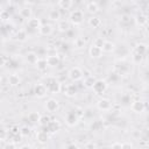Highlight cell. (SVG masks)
<instances>
[{
  "label": "cell",
  "instance_id": "6da1fadb",
  "mask_svg": "<svg viewBox=\"0 0 149 149\" xmlns=\"http://www.w3.org/2000/svg\"><path fill=\"white\" fill-rule=\"evenodd\" d=\"M44 86L47 87V91L50 92V93H59L61 90H62L61 83L56 78H54V77H48L45 79Z\"/></svg>",
  "mask_w": 149,
  "mask_h": 149
},
{
  "label": "cell",
  "instance_id": "7a4b0ae2",
  "mask_svg": "<svg viewBox=\"0 0 149 149\" xmlns=\"http://www.w3.org/2000/svg\"><path fill=\"white\" fill-rule=\"evenodd\" d=\"M107 86H108V84H107L106 80H104V79H95V81L92 85V90H93V92L95 94L100 95V94L106 92Z\"/></svg>",
  "mask_w": 149,
  "mask_h": 149
},
{
  "label": "cell",
  "instance_id": "3957f363",
  "mask_svg": "<svg viewBox=\"0 0 149 149\" xmlns=\"http://www.w3.org/2000/svg\"><path fill=\"white\" fill-rule=\"evenodd\" d=\"M84 76V72L81 69H79L78 66H74L72 68L70 71H69V78L73 81H77V80H80Z\"/></svg>",
  "mask_w": 149,
  "mask_h": 149
},
{
  "label": "cell",
  "instance_id": "277c9868",
  "mask_svg": "<svg viewBox=\"0 0 149 149\" xmlns=\"http://www.w3.org/2000/svg\"><path fill=\"white\" fill-rule=\"evenodd\" d=\"M83 19H84V15H83V12L81 10H74L70 14V22L72 24H80L83 22Z\"/></svg>",
  "mask_w": 149,
  "mask_h": 149
},
{
  "label": "cell",
  "instance_id": "5b68a950",
  "mask_svg": "<svg viewBox=\"0 0 149 149\" xmlns=\"http://www.w3.org/2000/svg\"><path fill=\"white\" fill-rule=\"evenodd\" d=\"M78 120H79V116H78V114H77V112H69L68 114H66V118H65V121H66V123L69 125V126H76L77 123H78Z\"/></svg>",
  "mask_w": 149,
  "mask_h": 149
},
{
  "label": "cell",
  "instance_id": "8992f818",
  "mask_svg": "<svg viewBox=\"0 0 149 149\" xmlns=\"http://www.w3.org/2000/svg\"><path fill=\"white\" fill-rule=\"evenodd\" d=\"M97 106L101 111H109L112 108V101L107 98H101V99H99Z\"/></svg>",
  "mask_w": 149,
  "mask_h": 149
},
{
  "label": "cell",
  "instance_id": "52a82bcc",
  "mask_svg": "<svg viewBox=\"0 0 149 149\" xmlns=\"http://www.w3.org/2000/svg\"><path fill=\"white\" fill-rule=\"evenodd\" d=\"M58 106H59L58 100H56V99H54V98H50V99L45 102V109H47L48 112H50V113H54L55 111H57Z\"/></svg>",
  "mask_w": 149,
  "mask_h": 149
},
{
  "label": "cell",
  "instance_id": "ba28073f",
  "mask_svg": "<svg viewBox=\"0 0 149 149\" xmlns=\"http://www.w3.org/2000/svg\"><path fill=\"white\" fill-rule=\"evenodd\" d=\"M41 26V22L37 17H30L27 20V28L29 30H38Z\"/></svg>",
  "mask_w": 149,
  "mask_h": 149
},
{
  "label": "cell",
  "instance_id": "9c48e42d",
  "mask_svg": "<svg viewBox=\"0 0 149 149\" xmlns=\"http://www.w3.org/2000/svg\"><path fill=\"white\" fill-rule=\"evenodd\" d=\"M130 108H132V111L135 112V113H142V112L146 109V105H144L143 101H141V100H136V101H133Z\"/></svg>",
  "mask_w": 149,
  "mask_h": 149
},
{
  "label": "cell",
  "instance_id": "30bf717a",
  "mask_svg": "<svg viewBox=\"0 0 149 149\" xmlns=\"http://www.w3.org/2000/svg\"><path fill=\"white\" fill-rule=\"evenodd\" d=\"M34 92H35V95L37 98H43L48 91H47V87L44 86V84H37L34 88Z\"/></svg>",
  "mask_w": 149,
  "mask_h": 149
},
{
  "label": "cell",
  "instance_id": "8fae6325",
  "mask_svg": "<svg viewBox=\"0 0 149 149\" xmlns=\"http://www.w3.org/2000/svg\"><path fill=\"white\" fill-rule=\"evenodd\" d=\"M88 54H90V56H91L92 58H99V57H101V55H102V50H101V48H99V47L92 44V47L88 49Z\"/></svg>",
  "mask_w": 149,
  "mask_h": 149
},
{
  "label": "cell",
  "instance_id": "7c38bea8",
  "mask_svg": "<svg viewBox=\"0 0 149 149\" xmlns=\"http://www.w3.org/2000/svg\"><path fill=\"white\" fill-rule=\"evenodd\" d=\"M59 129V122L57 120H54V121H49V123L45 126V132H49V133H56L57 130Z\"/></svg>",
  "mask_w": 149,
  "mask_h": 149
},
{
  "label": "cell",
  "instance_id": "4fadbf2b",
  "mask_svg": "<svg viewBox=\"0 0 149 149\" xmlns=\"http://www.w3.org/2000/svg\"><path fill=\"white\" fill-rule=\"evenodd\" d=\"M38 33L40 35H43V36H48L52 33V26L49 24V23H45V24H41L40 28H38Z\"/></svg>",
  "mask_w": 149,
  "mask_h": 149
},
{
  "label": "cell",
  "instance_id": "5bb4252c",
  "mask_svg": "<svg viewBox=\"0 0 149 149\" xmlns=\"http://www.w3.org/2000/svg\"><path fill=\"white\" fill-rule=\"evenodd\" d=\"M147 50H148V47H147L146 43H137V44L135 45V48H134V52L140 54V55H142V56H144V55L147 54Z\"/></svg>",
  "mask_w": 149,
  "mask_h": 149
},
{
  "label": "cell",
  "instance_id": "9a60e30c",
  "mask_svg": "<svg viewBox=\"0 0 149 149\" xmlns=\"http://www.w3.org/2000/svg\"><path fill=\"white\" fill-rule=\"evenodd\" d=\"M45 61H47L48 66H56V65H58V63H59V58H58V56H56V55H49V56L45 58Z\"/></svg>",
  "mask_w": 149,
  "mask_h": 149
},
{
  "label": "cell",
  "instance_id": "2e32d148",
  "mask_svg": "<svg viewBox=\"0 0 149 149\" xmlns=\"http://www.w3.org/2000/svg\"><path fill=\"white\" fill-rule=\"evenodd\" d=\"M114 49H115V44L111 41H105L101 47V50L105 52H112V51H114Z\"/></svg>",
  "mask_w": 149,
  "mask_h": 149
},
{
  "label": "cell",
  "instance_id": "e0dca14e",
  "mask_svg": "<svg viewBox=\"0 0 149 149\" xmlns=\"http://www.w3.org/2000/svg\"><path fill=\"white\" fill-rule=\"evenodd\" d=\"M135 22H136L137 26L143 27V26L147 24V22H148V17H147V15H144V14H139V15L136 16V19H135Z\"/></svg>",
  "mask_w": 149,
  "mask_h": 149
},
{
  "label": "cell",
  "instance_id": "ac0fdd59",
  "mask_svg": "<svg viewBox=\"0 0 149 149\" xmlns=\"http://www.w3.org/2000/svg\"><path fill=\"white\" fill-rule=\"evenodd\" d=\"M20 81H21V79L16 73H13V74H10L8 77V84L10 86H17L20 84Z\"/></svg>",
  "mask_w": 149,
  "mask_h": 149
},
{
  "label": "cell",
  "instance_id": "d6986e66",
  "mask_svg": "<svg viewBox=\"0 0 149 149\" xmlns=\"http://www.w3.org/2000/svg\"><path fill=\"white\" fill-rule=\"evenodd\" d=\"M76 93H77V87H76L74 84H69V85H66V87H65V94H66L68 97H73Z\"/></svg>",
  "mask_w": 149,
  "mask_h": 149
},
{
  "label": "cell",
  "instance_id": "ffe728a7",
  "mask_svg": "<svg viewBox=\"0 0 149 149\" xmlns=\"http://www.w3.org/2000/svg\"><path fill=\"white\" fill-rule=\"evenodd\" d=\"M86 9H87V12L90 13V14H95V13H98L99 12V6L97 5V2H88L87 3V6H86Z\"/></svg>",
  "mask_w": 149,
  "mask_h": 149
},
{
  "label": "cell",
  "instance_id": "44dd1931",
  "mask_svg": "<svg viewBox=\"0 0 149 149\" xmlns=\"http://www.w3.org/2000/svg\"><path fill=\"white\" fill-rule=\"evenodd\" d=\"M88 24H90L92 28H99V27L101 26V21H100L99 17L92 16V17L88 19Z\"/></svg>",
  "mask_w": 149,
  "mask_h": 149
},
{
  "label": "cell",
  "instance_id": "7402d4cb",
  "mask_svg": "<svg viewBox=\"0 0 149 149\" xmlns=\"http://www.w3.org/2000/svg\"><path fill=\"white\" fill-rule=\"evenodd\" d=\"M35 65H36L37 70H40V71H44V70L47 69V66H48L45 58H38L37 62L35 63Z\"/></svg>",
  "mask_w": 149,
  "mask_h": 149
},
{
  "label": "cell",
  "instance_id": "603a6c76",
  "mask_svg": "<svg viewBox=\"0 0 149 149\" xmlns=\"http://www.w3.org/2000/svg\"><path fill=\"white\" fill-rule=\"evenodd\" d=\"M40 118H41V115H40L38 112H30V113L28 114V120H29L30 122H33V123H38Z\"/></svg>",
  "mask_w": 149,
  "mask_h": 149
},
{
  "label": "cell",
  "instance_id": "cb8c5ba5",
  "mask_svg": "<svg viewBox=\"0 0 149 149\" xmlns=\"http://www.w3.org/2000/svg\"><path fill=\"white\" fill-rule=\"evenodd\" d=\"M36 140L40 142V143H45L48 140H49V136L47 134V132H38L36 134Z\"/></svg>",
  "mask_w": 149,
  "mask_h": 149
},
{
  "label": "cell",
  "instance_id": "d4e9b609",
  "mask_svg": "<svg viewBox=\"0 0 149 149\" xmlns=\"http://www.w3.org/2000/svg\"><path fill=\"white\" fill-rule=\"evenodd\" d=\"M20 15H21L22 19H27L28 20V19L31 17V9L29 7H23L20 10Z\"/></svg>",
  "mask_w": 149,
  "mask_h": 149
},
{
  "label": "cell",
  "instance_id": "484cf974",
  "mask_svg": "<svg viewBox=\"0 0 149 149\" xmlns=\"http://www.w3.org/2000/svg\"><path fill=\"white\" fill-rule=\"evenodd\" d=\"M37 59H38V57H37V55L35 54V52H28L27 55H26V61L29 63V64H35L36 62H37Z\"/></svg>",
  "mask_w": 149,
  "mask_h": 149
},
{
  "label": "cell",
  "instance_id": "4316f807",
  "mask_svg": "<svg viewBox=\"0 0 149 149\" xmlns=\"http://www.w3.org/2000/svg\"><path fill=\"white\" fill-rule=\"evenodd\" d=\"M27 37H28L27 31L23 30V29H20V30L16 33V36H15V38H16L19 42H24V41L27 40Z\"/></svg>",
  "mask_w": 149,
  "mask_h": 149
},
{
  "label": "cell",
  "instance_id": "83f0119b",
  "mask_svg": "<svg viewBox=\"0 0 149 149\" xmlns=\"http://www.w3.org/2000/svg\"><path fill=\"white\" fill-rule=\"evenodd\" d=\"M57 28H58V30H59L61 33H65V31H68V30L70 29V23H69L68 21H61V22L58 23Z\"/></svg>",
  "mask_w": 149,
  "mask_h": 149
},
{
  "label": "cell",
  "instance_id": "f1b7e54d",
  "mask_svg": "<svg viewBox=\"0 0 149 149\" xmlns=\"http://www.w3.org/2000/svg\"><path fill=\"white\" fill-rule=\"evenodd\" d=\"M58 6L62 9H70L72 6V0H59L58 1Z\"/></svg>",
  "mask_w": 149,
  "mask_h": 149
},
{
  "label": "cell",
  "instance_id": "f546056e",
  "mask_svg": "<svg viewBox=\"0 0 149 149\" xmlns=\"http://www.w3.org/2000/svg\"><path fill=\"white\" fill-rule=\"evenodd\" d=\"M49 19H50L51 21H57V20H59V19H61V13H59V10L52 9V10L49 13Z\"/></svg>",
  "mask_w": 149,
  "mask_h": 149
},
{
  "label": "cell",
  "instance_id": "4dcf8cb0",
  "mask_svg": "<svg viewBox=\"0 0 149 149\" xmlns=\"http://www.w3.org/2000/svg\"><path fill=\"white\" fill-rule=\"evenodd\" d=\"M73 45L76 48H83V47H85V40L83 37H76L73 40Z\"/></svg>",
  "mask_w": 149,
  "mask_h": 149
},
{
  "label": "cell",
  "instance_id": "1f68e13d",
  "mask_svg": "<svg viewBox=\"0 0 149 149\" xmlns=\"http://www.w3.org/2000/svg\"><path fill=\"white\" fill-rule=\"evenodd\" d=\"M49 121H50V118L48 116V115H41V118H40V121H38V123L42 126V127H45L48 123H49Z\"/></svg>",
  "mask_w": 149,
  "mask_h": 149
},
{
  "label": "cell",
  "instance_id": "d6a6232c",
  "mask_svg": "<svg viewBox=\"0 0 149 149\" xmlns=\"http://www.w3.org/2000/svg\"><path fill=\"white\" fill-rule=\"evenodd\" d=\"M94 81H95V78H94L93 76H87V78L85 79L84 84H85L86 87H92V85H93Z\"/></svg>",
  "mask_w": 149,
  "mask_h": 149
},
{
  "label": "cell",
  "instance_id": "836d02e7",
  "mask_svg": "<svg viewBox=\"0 0 149 149\" xmlns=\"http://www.w3.org/2000/svg\"><path fill=\"white\" fill-rule=\"evenodd\" d=\"M91 128H92V130H101V129L104 128V125H102L101 121H94V122L92 123Z\"/></svg>",
  "mask_w": 149,
  "mask_h": 149
},
{
  "label": "cell",
  "instance_id": "e575fe53",
  "mask_svg": "<svg viewBox=\"0 0 149 149\" xmlns=\"http://www.w3.org/2000/svg\"><path fill=\"white\" fill-rule=\"evenodd\" d=\"M20 135L22 136V137H26V136H29V134H30V128L29 127H27V126H23L21 129H20Z\"/></svg>",
  "mask_w": 149,
  "mask_h": 149
},
{
  "label": "cell",
  "instance_id": "d590c367",
  "mask_svg": "<svg viewBox=\"0 0 149 149\" xmlns=\"http://www.w3.org/2000/svg\"><path fill=\"white\" fill-rule=\"evenodd\" d=\"M120 21H121L122 23H125V24H129V23L132 22V17H130V15L125 14V15H122V16L120 17Z\"/></svg>",
  "mask_w": 149,
  "mask_h": 149
},
{
  "label": "cell",
  "instance_id": "8d00e7d4",
  "mask_svg": "<svg viewBox=\"0 0 149 149\" xmlns=\"http://www.w3.org/2000/svg\"><path fill=\"white\" fill-rule=\"evenodd\" d=\"M142 59H143V56H142V55L136 54V52H134V54H133V61H134L135 63H141V62H142Z\"/></svg>",
  "mask_w": 149,
  "mask_h": 149
},
{
  "label": "cell",
  "instance_id": "74e56055",
  "mask_svg": "<svg viewBox=\"0 0 149 149\" xmlns=\"http://www.w3.org/2000/svg\"><path fill=\"white\" fill-rule=\"evenodd\" d=\"M9 12H7V10H2V12H0V19L2 20V21H7L8 19H9Z\"/></svg>",
  "mask_w": 149,
  "mask_h": 149
},
{
  "label": "cell",
  "instance_id": "f35d334b",
  "mask_svg": "<svg viewBox=\"0 0 149 149\" xmlns=\"http://www.w3.org/2000/svg\"><path fill=\"white\" fill-rule=\"evenodd\" d=\"M104 42H105V40H104L102 37H97V38L94 40L93 44H94V45H97V47H99V48H101V47H102V44H104Z\"/></svg>",
  "mask_w": 149,
  "mask_h": 149
},
{
  "label": "cell",
  "instance_id": "ab89813d",
  "mask_svg": "<svg viewBox=\"0 0 149 149\" xmlns=\"http://www.w3.org/2000/svg\"><path fill=\"white\" fill-rule=\"evenodd\" d=\"M7 139V132L3 128H0V140H6Z\"/></svg>",
  "mask_w": 149,
  "mask_h": 149
},
{
  "label": "cell",
  "instance_id": "60d3db41",
  "mask_svg": "<svg viewBox=\"0 0 149 149\" xmlns=\"http://www.w3.org/2000/svg\"><path fill=\"white\" fill-rule=\"evenodd\" d=\"M5 64H6V58L0 55V66H3Z\"/></svg>",
  "mask_w": 149,
  "mask_h": 149
},
{
  "label": "cell",
  "instance_id": "b9f144b4",
  "mask_svg": "<svg viewBox=\"0 0 149 149\" xmlns=\"http://www.w3.org/2000/svg\"><path fill=\"white\" fill-rule=\"evenodd\" d=\"M19 132H20V130H19V128H17L16 126H14V127L12 128V132H10V134H19Z\"/></svg>",
  "mask_w": 149,
  "mask_h": 149
},
{
  "label": "cell",
  "instance_id": "7bdbcfd3",
  "mask_svg": "<svg viewBox=\"0 0 149 149\" xmlns=\"http://www.w3.org/2000/svg\"><path fill=\"white\" fill-rule=\"evenodd\" d=\"M133 144L132 143H121V148H132Z\"/></svg>",
  "mask_w": 149,
  "mask_h": 149
},
{
  "label": "cell",
  "instance_id": "ee69618b",
  "mask_svg": "<svg viewBox=\"0 0 149 149\" xmlns=\"http://www.w3.org/2000/svg\"><path fill=\"white\" fill-rule=\"evenodd\" d=\"M97 146L94 144V143H87V144H85V148H95Z\"/></svg>",
  "mask_w": 149,
  "mask_h": 149
},
{
  "label": "cell",
  "instance_id": "f6af8a7d",
  "mask_svg": "<svg viewBox=\"0 0 149 149\" xmlns=\"http://www.w3.org/2000/svg\"><path fill=\"white\" fill-rule=\"evenodd\" d=\"M26 2H27L28 5H34V3L36 2V0H26Z\"/></svg>",
  "mask_w": 149,
  "mask_h": 149
},
{
  "label": "cell",
  "instance_id": "bcb514c9",
  "mask_svg": "<svg viewBox=\"0 0 149 149\" xmlns=\"http://www.w3.org/2000/svg\"><path fill=\"white\" fill-rule=\"evenodd\" d=\"M21 148H30V146L29 144H26V146H22Z\"/></svg>",
  "mask_w": 149,
  "mask_h": 149
},
{
  "label": "cell",
  "instance_id": "7dc6e473",
  "mask_svg": "<svg viewBox=\"0 0 149 149\" xmlns=\"http://www.w3.org/2000/svg\"><path fill=\"white\" fill-rule=\"evenodd\" d=\"M0 81H1V77H0Z\"/></svg>",
  "mask_w": 149,
  "mask_h": 149
}]
</instances>
